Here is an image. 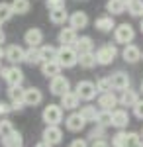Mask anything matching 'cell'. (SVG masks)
<instances>
[{
  "label": "cell",
  "instance_id": "obj_1",
  "mask_svg": "<svg viewBox=\"0 0 143 147\" xmlns=\"http://www.w3.org/2000/svg\"><path fill=\"white\" fill-rule=\"evenodd\" d=\"M55 61L61 65V69L65 67V69H71V67H75L78 63V53L73 49V47H69V45H61L59 49H57V57H55Z\"/></svg>",
  "mask_w": 143,
  "mask_h": 147
},
{
  "label": "cell",
  "instance_id": "obj_2",
  "mask_svg": "<svg viewBox=\"0 0 143 147\" xmlns=\"http://www.w3.org/2000/svg\"><path fill=\"white\" fill-rule=\"evenodd\" d=\"M0 73H2V79H4V82H6L8 86H22L24 73H22L20 67H16V65L4 67V69H0Z\"/></svg>",
  "mask_w": 143,
  "mask_h": 147
},
{
  "label": "cell",
  "instance_id": "obj_3",
  "mask_svg": "<svg viewBox=\"0 0 143 147\" xmlns=\"http://www.w3.org/2000/svg\"><path fill=\"white\" fill-rule=\"evenodd\" d=\"M41 120L47 125H59L63 122V108L59 104H49L45 106V110L41 112Z\"/></svg>",
  "mask_w": 143,
  "mask_h": 147
},
{
  "label": "cell",
  "instance_id": "obj_4",
  "mask_svg": "<svg viewBox=\"0 0 143 147\" xmlns=\"http://www.w3.org/2000/svg\"><path fill=\"white\" fill-rule=\"evenodd\" d=\"M116 55H118V49H116V45H112V43H106V45H102L94 53V57H96V63L98 65H110L112 61L116 59Z\"/></svg>",
  "mask_w": 143,
  "mask_h": 147
},
{
  "label": "cell",
  "instance_id": "obj_5",
  "mask_svg": "<svg viewBox=\"0 0 143 147\" xmlns=\"http://www.w3.org/2000/svg\"><path fill=\"white\" fill-rule=\"evenodd\" d=\"M114 37H116V41L118 43H132L133 37H135V32H133V28L130 24H120V26H116L114 28Z\"/></svg>",
  "mask_w": 143,
  "mask_h": 147
},
{
  "label": "cell",
  "instance_id": "obj_6",
  "mask_svg": "<svg viewBox=\"0 0 143 147\" xmlns=\"http://www.w3.org/2000/svg\"><path fill=\"white\" fill-rule=\"evenodd\" d=\"M71 88V84H69V79L63 77V75H57L53 79L49 80V90L51 94H55V96H63L65 92H69Z\"/></svg>",
  "mask_w": 143,
  "mask_h": 147
},
{
  "label": "cell",
  "instance_id": "obj_7",
  "mask_svg": "<svg viewBox=\"0 0 143 147\" xmlns=\"http://www.w3.org/2000/svg\"><path fill=\"white\" fill-rule=\"evenodd\" d=\"M8 98H10L12 112L24 110V88L22 86H8Z\"/></svg>",
  "mask_w": 143,
  "mask_h": 147
},
{
  "label": "cell",
  "instance_id": "obj_8",
  "mask_svg": "<svg viewBox=\"0 0 143 147\" xmlns=\"http://www.w3.org/2000/svg\"><path fill=\"white\" fill-rule=\"evenodd\" d=\"M75 94L78 96V100H92L96 96V84L90 82V80H80L77 84V92Z\"/></svg>",
  "mask_w": 143,
  "mask_h": 147
},
{
  "label": "cell",
  "instance_id": "obj_9",
  "mask_svg": "<svg viewBox=\"0 0 143 147\" xmlns=\"http://www.w3.org/2000/svg\"><path fill=\"white\" fill-rule=\"evenodd\" d=\"M43 102V92L37 86L24 88V106H39Z\"/></svg>",
  "mask_w": 143,
  "mask_h": 147
},
{
  "label": "cell",
  "instance_id": "obj_10",
  "mask_svg": "<svg viewBox=\"0 0 143 147\" xmlns=\"http://www.w3.org/2000/svg\"><path fill=\"white\" fill-rule=\"evenodd\" d=\"M43 141H47L49 145H57V143H61V139H63V131H61V127L59 125H47L43 129Z\"/></svg>",
  "mask_w": 143,
  "mask_h": 147
},
{
  "label": "cell",
  "instance_id": "obj_11",
  "mask_svg": "<svg viewBox=\"0 0 143 147\" xmlns=\"http://www.w3.org/2000/svg\"><path fill=\"white\" fill-rule=\"evenodd\" d=\"M4 57H6V61H10L12 65L24 63V47H20V45H8L6 49H4Z\"/></svg>",
  "mask_w": 143,
  "mask_h": 147
},
{
  "label": "cell",
  "instance_id": "obj_12",
  "mask_svg": "<svg viewBox=\"0 0 143 147\" xmlns=\"http://www.w3.org/2000/svg\"><path fill=\"white\" fill-rule=\"evenodd\" d=\"M24 41L30 47H39V43H43V32L39 28H30L24 34Z\"/></svg>",
  "mask_w": 143,
  "mask_h": 147
},
{
  "label": "cell",
  "instance_id": "obj_13",
  "mask_svg": "<svg viewBox=\"0 0 143 147\" xmlns=\"http://www.w3.org/2000/svg\"><path fill=\"white\" fill-rule=\"evenodd\" d=\"M110 79V86L114 90H123V88H127L130 86V77L123 73V71H118V73H114Z\"/></svg>",
  "mask_w": 143,
  "mask_h": 147
},
{
  "label": "cell",
  "instance_id": "obj_14",
  "mask_svg": "<svg viewBox=\"0 0 143 147\" xmlns=\"http://www.w3.org/2000/svg\"><path fill=\"white\" fill-rule=\"evenodd\" d=\"M69 22H71V28L73 30H84L88 26V16H86V12H73L71 14V18H69Z\"/></svg>",
  "mask_w": 143,
  "mask_h": 147
},
{
  "label": "cell",
  "instance_id": "obj_15",
  "mask_svg": "<svg viewBox=\"0 0 143 147\" xmlns=\"http://www.w3.org/2000/svg\"><path fill=\"white\" fill-rule=\"evenodd\" d=\"M41 75L47 77V79H53L57 75H61V65L57 63L55 59L53 61H43L41 63Z\"/></svg>",
  "mask_w": 143,
  "mask_h": 147
},
{
  "label": "cell",
  "instance_id": "obj_16",
  "mask_svg": "<svg viewBox=\"0 0 143 147\" xmlns=\"http://www.w3.org/2000/svg\"><path fill=\"white\" fill-rule=\"evenodd\" d=\"M121 55H123V61H125V63H137V61L141 59V51H139V47H137V45L127 43V45L123 47Z\"/></svg>",
  "mask_w": 143,
  "mask_h": 147
},
{
  "label": "cell",
  "instance_id": "obj_17",
  "mask_svg": "<svg viewBox=\"0 0 143 147\" xmlns=\"http://www.w3.org/2000/svg\"><path fill=\"white\" fill-rule=\"evenodd\" d=\"M49 20H51V24H55V26H61V24H65L67 20H69L67 8H65V6L51 8V10H49Z\"/></svg>",
  "mask_w": 143,
  "mask_h": 147
},
{
  "label": "cell",
  "instance_id": "obj_18",
  "mask_svg": "<svg viewBox=\"0 0 143 147\" xmlns=\"http://www.w3.org/2000/svg\"><path fill=\"white\" fill-rule=\"evenodd\" d=\"M92 49H94L92 37H88V35L80 37V39L77 37V41H75V51H77L78 55H82V53H92Z\"/></svg>",
  "mask_w": 143,
  "mask_h": 147
},
{
  "label": "cell",
  "instance_id": "obj_19",
  "mask_svg": "<svg viewBox=\"0 0 143 147\" xmlns=\"http://www.w3.org/2000/svg\"><path fill=\"white\" fill-rule=\"evenodd\" d=\"M75 41H77V30H73V28H63L61 32H59V43L61 45H75Z\"/></svg>",
  "mask_w": 143,
  "mask_h": 147
},
{
  "label": "cell",
  "instance_id": "obj_20",
  "mask_svg": "<svg viewBox=\"0 0 143 147\" xmlns=\"http://www.w3.org/2000/svg\"><path fill=\"white\" fill-rule=\"evenodd\" d=\"M130 124V114L125 112V110H114L112 112V125L114 127H125V125Z\"/></svg>",
  "mask_w": 143,
  "mask_h": 147
},
{
  "label": "cell",
  "instance_id": "obj_21",
  "mask_svg": "<svg viewBox=\"0 0 143 147\" xmlns=\"http://www.w3.org/2000/svg\"><path fill=\"white\" fill-rule=\"evenodd\" d=\"M78 96L75 94V92H65L63 96H61V108H65V110H75V108H78Z\"/></svg>",
  "mask_w": 143,
  "mask_h": 147
},
{
  "label": "cell",
  "instance_id": "obj_22",
  "mask_svg": "<svg viewBox=\"0 0 143 147\" xmlns=\"http://www.w3.org/2000/svg\"><path fill=\"white\" fill-rule=\"evenodd\" d=\"M84 124H86V122H84L78 114H71V116L65 120V125H67L69 131H80V129L84 127Z\"/></svg>",
  "mask_w": 143,
  "mask_h": 147
},
{
  "label": "cell",
  "instance_id": "obj_23",
  "mask_svg": "<svg viewBox=\"0 0 143 147\" xmlns=\"http://www.w3.org/2000/svg\"><path fill=\"white\" fill-rule=\"evenodd\" d=\"M2 145H4V147H24V137H22V134L14 129L10 136L2 137Z\"/></svg>",
  "mask_w": 143,
  "mask_h": 147
},
{
  "label": "cell",
  "instance_id": "obj_24",
  "mask_svg": "<svg viewBox=\"0 0 143 147\" xmlns=\"http://www.w3.org/2000/svg\"><path fill=\"white\" fill-rule=\"evenodd\" d=\"M116 104H118V98L114 92H102V96L98 98V106L102 110H112Z\"/></svg>",
  "mask_w": 143,
  "mask_h": 147
},
{
  "label": "cell",
  "instance_id": "obj_25",
  "mask_svg": "<svg viewBox=\"0 0 143 147\" xmlns=\"http://www.w3.org/2000/svg\"><path fill=\"white\" fill-rule=\"evenodd\" d=\"M24 63H28V65H39L41 63L39 47H28V49H24Z\"/></svg>",
  "mask_w": 143,
  "mask_h": 147
},
{
  "label": "cell",
  "instance_id": "obj_26",
  "mask_svg": "<svg viewBox=\"0 0 143 147\" xmlns=\"http://www.w3.org/2000/svg\"><path fill=\"white\" fill-rule=\"evenodd\" d=\"M10 8H12L14 14L24 16V14H28V12H30L32 2H30V0H12V2H10Z\"/></svg>",
  "mask_w": 143,
  "mask_h": 147
},
{
  "label": "cell",
  "instance_id": "obj_27",
  "mask_svg": "<svg viewBox=\"0 0 143 147\" xmlns=\"http://www.w3.org/2000/svg\"><path fill=\"white\" fill-rule=\"evenodd\" d=\"M137 100H139V98H137V92L132 90V88L127 86V88L121 90V96H120V100H118V102H120L121 106H133Z\"/></svg>",
  "mask_w": 143,
  "mask_h": 147
},
{
  "label": "cell",
  "instance_id": "obj_28",
  "mask_svg": "<svg viewBox=\"0 0 143 147\" xmlns=\"http://www.w3.org/2000/svg\"><path fill=\"white\" fill-rule=\"evenodd\" d=\"M94 28L100 30V32H112L116 28V24H114V18L112 16H102V18H96Z\"/></svg>",
  "mask_w": 143,
  "mask_h": 147
},
{
  "label": "cell",
  "instance_id": "obj_29",
  "mask_svg": "<svg viewBox=\"0 0 143 147\" xmlns=\"http://www.w3.org/2000/svg\"><path fill=\"white\" fill-rule=\"evenodd\" d=\"M127 12L135 18H143V0H125Z\"/></svg>",
  "mask_w": 143,
  "mask_h": 147
},
{
  "label": "cell",
  "instance_id": "obj_30",
  "mask_svg": "<svg viewBox=\"0 0 143 147\" xmlns=\"http://www.w3.org/2000/svg\"><path fill=\"white\" fill-rule=\"evenodd\" d=\"M106 10L112 12V14H123L125 12V0H108Z\"/></svg>",
  "mask_w": 143,
  "mask_h": 147
},
{
  "label": "cell",
  "instance_id": "obj_31",
  "mask_svg": "<svg viewBox=\"0 0 143 147\" xmlns=\"http://www.w3.org/2000/svg\"><path fill=\"white\" fill-rule=\"evenodd\" d=\"M39 57H41V63L43 61H53L57 57V49L53 45H41L39 47Z\"/></svg>",
  "mask_w": 143,
  "mask_h": 147
},
{
  "label": "cell",
  "instance_id": "obj_32",
  "mask_svg": "<svg viewBox=\"0 0 143 147\" xmlns=\"http://www.w3.org/2000/svg\"><path fill=\"white\" fill-rule=\"evenodd\" d=\"M78 116H80L84 122H96L98 112H96V108H94V106H84V108H80Z\"/></svg>",
  "mask_w": 143,
  "mask_h": 147
},
{
  "label": "cell",
  "instance_id": "obj_33",
  "mask_svg": "<svg viewBox=\"0 0 143 147\" xmlns=\"http://www.w3.org/2000/svg\"><path fill=\"white\" fill-rule=\"evenodd\" d=\"M78 63L82 69H92L96 67V57L94 53H82V55H78Z\"/></svg>",
  "mask_w": 143,
  "mask_h": 147
},
{
  "label": "cell",
  "instance_id": "obj_34",
  "mask_svg": "<svg viewBox=\"0 0 143 147\" xmlns=\"http://www.w3.org/2000/svg\"><path fill=\"white\" fill-rule=\"evenodd\" d=\"M12 16H14V12H12L10 4H8V2H0V22L2 24L8 22Z\"/></svg>",
  "mask_w": 143,
  "mask_h": 147
},
{
  "label": "cell",
  "instance_id": "obj_35",
  "mask_svg": "<svg viewBox=\"0 0 143 147\" xmlns=\"http://www.w3.org/2000/svg\"><path fill=\"white\" fill-rule=\"evenodd\" d=\"M96 122H98V125H102V127L112 125V112H110V110H102V112H98Z\"/></svg>",
  "mask_w": 143,
  "mask_h": 147
},
{
  "label": "cell",
  "instance_id": "obj_36",
  "mask_svg": "<svg viewBox=\"0 0 143 147\" xmlns=\"http://www.w3.org/2000/svg\"><path fill=\"white\" fill-rule=\"evenodd\" d=\"M12 131H14V124H12L10 120L2 118V120H0V139L6 137V136H10Z\"/></svg>",
  "mask_w": 143,
  "mask_h": 147
},
{
  "label": "cell",
  "instance_id": "obj_37",
  "mask_svg": "<svg viewBox=\"0 0 143 147\" xmlns=\"http://www.w3.org/2000/svg\"><path fill=\"white\" fill-rule=\"evenodd\" d=\"M123 147H143V143H141V139H139V136L132 131V134L125 136V145Z\"/></svg>",
  "mask_w": 143,
  "mask_h": 147
},
{
  "label": "cell",
  "instance_id": "obj_38",
  "mask_svg": "<svg viewBox=\"0 0 143 147\" xmlns=\"http://www.w3.org/2000/svg\"><path fill=\"white\" fill-rule=\"evenodd\" d=\"M125 136H127L125 131H118L112 139V147H123L125 145Z\"/></svg>",
  "mask_w": 143,
  "mask_h": 147
},
{
  "label": "cell",
  "instance_id": "obj_39",
  "mask_svg": "<svg viewBox=\"0 0 143 147\" xmlns=\"http://www.w3.org/2000/svg\"><path fill=\"white\" fill-rule=\"evenodd\" d=\"M112 86H110V79H100L96 82V92H110Z\"/></svg>",
  "mask_w": 143,
  "mask_h": 147
},
{
  "label": "cell",
  "instance_id": "obj_40",
  "mask_svg": "<svg viewBox=\"0 0 143 147\" xmlns=\"http://www.w3.org/2000/svg\"><path fill=\"white\" fill-rule=\"evenodd\" d=\"M104 134H106V131H104V127H102V125H96V127L90 131V137H92V139H102Z\"/></svg>",
  "mask_w": 143,
  "mask_h": 147
},
{
  "label": "cell",
  "instance_id": "obj_41",
  "mask_svg": "<svg viewBox=\"0 0 143 147\" xmlns=\"http://www.w3.org/2000/svg\"><path fill=\"white\" fill-rule=\"evenodd\" d=\"M133 112H135V116H137L139 120H143V100H137L133 104Z\"/></svg>",
  "mask_w": 143,
  "mask_h": 147
},
{
  "label": "cell",
  "instance_id": "obj_42",
  "mask_svg": "<svg viewBox=\"0 0 143 147\" xmlns=\"http://www.w3.org/2000/svg\"><path fill=\"white\" fill-rule=\"evenodd\" d=\"M12 112V106H10V102H4V100H0V118L2 116H6V114H10Z\"/></svg>",
  "mask_w": 143,
  "mask_h": 147
},
{
  "label": "cell",
  "instance_id": "obj_43",
  "mask_svg": "<svg viewBox=\"0 0 143 147\" xmlns=\"http://www.w3.org/2000/svg\"><path fill=\"white\" fill-rule=\"evenodd\" d=\"M45 4L49 6V10L51 8H59V6H65V0H45Z\"/></svg>",
  "mask_w": 143,
  "mask_h": 147
},
{
  "label": "cell",
  "instance_id": "obj_44",
  "mask_svg": "<svg viewBox=\"0 0 143 147\" xmlns=\"http://www.w3.org/2000/svg\"><path fill=\"white\" fill-rule=\"evenodd\" d=\"M69 147H88V143L84 141V139H75V141H71Z\"/></svg>",
  "mask_w": 143,
  "mask_h": 147
},
{
  "label": "cell",
  "instance_id": "obj_45",
  "mask_svg": "<svg viewBox=\"0 0 143 147\" xmlns=\"http://www.w3.org/2000/svg\"><path fill=\"white\" fill-rule=\"evenodd\" d=\"M92 147H110V145H108V141H104V139H94V141H92Z\"/></svg>",
  "mask_w": 143,
  "mask_h": 147
},
{
  "label": "cell",
  "instance_id": "obj_46",
  "mask_svg": "<svg viewBox=\"0 0 143 147\" xmlns=\"http://www.w3.org/2000/svg\"><path fill=\"white\" fill-rule=\"evenodd\" d=\"M35 147H53V145H49L47 141H39V143H35Z\"/></svg>",
  "mask_w": 143,
  "mask_h": 147
},
{
  "label": "cell",
  "instance_id": "obj_47",
  "mask_svg": "<svg viewBox=\"0 0 143 147\" xmlns=\"http://www.w3.org/2000/svg\"><path fill=\"white\" fill-rule=\"evenodd\" d=\"M4 39H6V35H4V32H2V30H0V45H2V43H4Z\"/></svg>",
  "mask_w": 143,
  "mask_h": 147
},
{
  "label": "cell",
  "instance_id": "obj_48",
  "mask_svg": "<svg viewBox=\"0 0 143 147\" xmlns=\"http://www.w3.org/2000/svg\"><path fill=\"white\" fill-rule=\"evenodd\" d=\"M4 57V49H2V45H0V59Z\"/></svg>",
  "mask_w": 143,
  "mask_h": 147
},
{
  "label": "cell",
  "instance_id": "obj_49",
  "mask_svg": "<svg viewBox=\"0 0 143 147\" xmlns=\"http://www.w3.org/2000/svg\"><path fill=\"white\" fill-rule=\"evenodd\" d=\"M141 34H143V18H141Z\"/></svg>",
  "mask_w": 143,
  "mask_h": 147
},
{
  "label": "cell",
  "instance_id": "obj_50",
  "mask_svg": "<svg viewBox=\"0 0 143 147\" xmlns=\"http://www.w3.org/2000/svg\"><path fill=\"white\" fill-rule=\"evenodd\" d=\"M141 92H143V80H141Z\"/></svg>",
  "mask_w": 143,
  "mask_h": 147
},
{
  "label": "cell",
  "instance_id": "obj_51",
  "mask_svg": "<svg viewBox=\"0 0 143 147\" xmlns=\"http://www.w3.org/2000/svg\"><path fill=\"white\" fill-rule=\"evenodd\" d=\"M0 28H2V22H0Z\"/></svg>",
  "mask_w": 143,
  "mask_h": 147
},
{
  "label": "cell",
  "instance_id": "obj_52",
  "mask_svg": "<svg viewBox=\"0 0 143 147\" xmlns=\"http://www.w3.org/2000/svg\"><path fill=\"white\" fill-rule=\"evenodd\" d=\"M0 69H2V63H0Z\"/></svg>",
  "mask_w": 143,
  "mask_h": 147
}]
</instances>
